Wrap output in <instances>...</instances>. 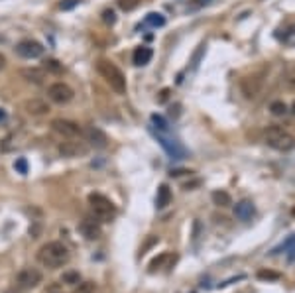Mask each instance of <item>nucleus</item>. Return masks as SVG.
Segmentation results:
<instances>
[{
  "label": "nucleus",
  "mask_w": 295,
  "mask_h": 293,
  "mask_svg": "<svg viewBox=\"0 0 295 293\" xmlns=\"http://www.w3.org/2000/svg\"><path fill=\"white\" fill-rule=\"evenodd\" d=\"M71 254H69L67 246L63 242H47L42 248L38 250V262L42 266H46L49 270H57V268H63L69 262Z\"/></svg>",
  "instance_id": "f257e3e1"
},
{
  "label": "nucleus",
  "mask_w": 295,
  "mask_h": 293,
  "mask_svg": "<svg viewBox=\"0 0 295 293\" xmlns=\"http://www.w3.org/2000/svg\"><path fill=\"white\" fill-rule=\"evenodd\" d=\"M96 71H99L101 77L111 85V89H113L116 94H124V92H126V77H124V73L116 67L113 61L101 59V61L96 63Z\"/></svg>",
  "instance_id": "f03ea898"
},
{
  "label": "nucleus",
  "mask_w": 295,
  "mask_h": 293,
  "mask_svg": "<svg viewBox=\"0 0 295 293\" xmlns=\"http://www.w3.org/2000/svg\"><path fill=\"white\" fill-rule=\"evenodd\" d=\"M89 205H91L92 213H94V219L101 221V223H111L116 217V207L111 199H107L105 195L101 193H91L89 195Z\"/></svg>",
  "instance_id": "7ed1b4c3"
},
{
  "label": "nucleus",
  "mask_w": 295,
  "mask_h": 293,
  "mask_svg": "<svg viewBox=\"0 0 295 293\" xmlns=\"http://www.w3.org/2000/svg\"><path fill=\"white\" fill-rule=\"evenodd\" d=\"M264 138H266V144L273 150H277V152H289V150L295 148V138L287 130L279 128V126H270L266 130Z\"/></svg>",
  "instance_id": "20e7f679"
},
{
  "label": "nucleus",
  "mask_w": 295,
  "mask_h": 293,
  "mask_svg": "<svg viewBox=\"0 0 295 293\" xmlns=\"http://www.w3.org/2000/svg\"><path fill=\"white\" fill-rule=\"evenodd\" d=\"M51 128L57 132V134L65 136V138H83V128L73 122V120H65V118H55L51 120Z\"/></svg>",
  "instance_id": "39448f33"
},
{
  "label": "nucleus",
  "mask_w": 295,
  "mask_h": 293,
  "mask_svg": "<svg viewBox=\"0 0 295 293\" xmlns=\"http://www.w3.org/2000/svg\"><path fill=\"white\" fill-rule=\"evenodd\" d=\"M42 271L38 270V268H24L18 275H16V285L20 287V289H32V287H36V285H40L42 283Z\"/></svg>",
  "instance_id": "423d86ee"
},
{
  "label": "nucleus",
  "mask_w": 295,
  "mask_h": 293,
  "mask_svg": "<svg viewBox=\"0 0 295 293\" xmlns=\"http://www.w3.org/2000/svg\"><path fill=\"white\" fill-rule=\"evenodd\" d=\"M73 94H75L73 89L65 83H53V85L47 87V96L57 105H67L69 101L73 99Z\"/></svg>",
  "instance_id": "0eeeda50"
},
{
  "label": "nucleus",
  "mask_w": 295,
  "mask_h": 293,
  "mask_svg": "<svg viewBox=\"0 0 295 293\" xmlns=\"http://www.w3.org/2000/svg\"><path fill=\"white\" fill-rule=\"evenodd\" d=\"M16 53L20 57H26V59H36L44 53V45L36 42V40H24L16 45Z\"/></svg>",
  "instance_id": "6e6552de"
},
{
  "label": "nucleus",
  "mask_w": 295,
  "mask_h": 293,
  "mask_svg": "<svg viewBox=\"0 0 295 293\" xmlns=\"http://www.w3.org/2000/svg\"><path fill=\"white\" fill-rule=\"evenodd\" d=\"M240 89H242V94L246 99H256L262 90V79L258 75H248L240 81Z\"/></svg>",
  "instance_id": "1a4fd4ad"
},
{
  "label": "nucleus",
  "mask_w": 295,
  "mask_h": 293,
  "mask_svg": "<svg viewBox=\"0 0 295 293\" xmlns=\"http://www.w3.org/2000/svg\"><path fill=\"white\" fill-rule=\"evenodd\" d=\"M158 142L161 144V148L171 156L173 159H181L185 156V150H183L181 146H179V142H175V140H171V138H167V136L163 134V132H158Z\"/></svg>",
  "instance_id": "9d476101"
},
{
  "label": "nucleus",
  "mask_w": 295,
  "mask_h": 293,
  "mask_svg": "<svg viewBox=\"0 0 295 293\" xmlns=\"http://www.w3.org/2000/svg\"><path fill=\"white\" fill-rule=\"evenodd\" d=\"M59 154H61L63 158L85 156V154H87V146H83L81 142H61V144H59Z\"/></svg>",
  "instance_id": "9b49d317"
},
{
  "label": "nucleus",
  "mask_w": 295,
  "mask_h": 293,
  "mask_svg": "<svg viewBox=\"0 0 295 293\" xmlns=\"http://www.w3.org/2000/svg\"><path fill=\"white\" fill-rule=\"evenodd\" d=\"M83 136L87 138V142H91L94 148H107V146H109V138H107V134H105L101 128L91 126V128H87V130L83 132Z\"/></svg>",
  "instance_id": "f8f14e48"
},
{
  "label": "nucleus",
  "mask_w": 295,
  "mask_h": 293,
  "mask_svg": "<svg viewBox=\"0 0 295 293\" xmlns=\"http://www.w3.org/2000/svg\"><path fill=\"white\" fill-rule=\"evenodd\" d=\"M24 111L28 114H34V116H42V114L49 113V105L42 99H28L24 103Z\"/></svg>",
  "instance_id": "ddd939ff"
},
{
  "label": "nucleus",
  "mask_w": 295,
  "mask_h": 293,
  "mask_svg": "<svg viewBox=\"0 0 295 293\" xmlns=\"http://www.w3.org/2000/svg\"><path fill=\"white\" fill-rule=\"evenodd\" d=\"M152 55H154V51H152L150 47L140 45V47L134 49V53H132V63H134L136 67H144V65H148V63L152 61Z\"/></svg>",
  "instance_id": "4468645a"
},
{
  "label": "nucleus",
  "mask_w": 295,
  "mask_h": 293,
  "mask_svg": "<svg viewBox=\"0 0 295 293\" xmlns=\"http://www.w3.org/2000/svg\"><path fill=\"white\" fill-rule=\"evenodd\" d=\"M79 230L83 232V236L87 238V240H96V238H101V226L96 225L92 219H85L81 226H79Z\"/></svg>",
  "instance_id": "2eb2a0df"
},
{
  "label": "nucleus",
  "mask_w": 295,
  "mask_h": 293,
  "mask_svg": "<svg viewBox=\"0 0 295 293\" xmlns=\"http://www.w3.org/2000/svg\"><path fill=\"white\" fill-rule=\"evenodd\" d=\"M20 73H22V77L26 79V81H30V83H36V85H40V83L46 79V71H44V69H38V67L22 69Z\"/></svg>",
  "instance_id": "dca6fc26"
},
{
  "label": "nucleus",
  "mask_w": 295,
  "mask_h": 293,
  "mask_svg": "<svg viewBox=\"0 0 295 293\" xmlns=\"http://www.w3.org/2000/svg\"><path fill=\"white\" fill-rule=\"evenodd\" d=\"M234 215L240 219V221H250L252 219V215H254V205L250 203V201H242V203L236 205V209H234Z\"/></svg>",
  "instance_id": "f3484780"
},
{
  "label": "nucleus",
  "mask_w": 295,
  "mask_h": 293,
  "mask_svg": "<svg viewBox=\"0 0 295 293\" xmlns=\"http://www.w3.org/2000/svg\"><path fill=\"white\" fill-rule=\"evenodd\" d=\"M281 81L283 85L289 90H295V63H287L283 69V75H281Z\"/></svg>",
  "instance_id": "a211bd4d"
},
{
  "label": "nucleus",
  "mask_w": 295,
  "mask_h": 293,
  "mask_svg": "<svg viewBox=\"0 0 295 293\" xmlns=\"http://www.w3.org/2000/svg\"><path fill=\"white\" fill-rule=\"evenodd\" d=\"M171 201V191H169V187L167 185H161L158 189V197H156V207L158 209H165L167 205Z\"/></svg>",
  "instance_id": "6ab92c4d"
},
{
  "label": "nucleus",
  "mask_w": 295,
  "mask_h": 293,
  "mask_svg": "<svg viewBox=\"0 0 295 293\" xmlns=\"http://www.w3.org/2000/svg\"><path fill=\"white\" fill-rule=\"evenodd\" d=\"M211 199L217 207H230L232 205V197L228 195L227 191H213Z\"/></svg>",
  "instance_id": "aec40b11"
},
{
  "label": "nucleus",
  "mask_w": 295,
  "mask_h": 293,
  "mask_svg": "<svg viewBox=\"0 0 295 293\" xmlns=\"http://www.w3.org/2000/svg\"><path fill=\"white\" fill-rule=\"evenodd\" d=\"M44 71L59 75V73H63V65H61L57 59H46V61H44Z\"/></svg>",
  "instance_id": "412c9836"
},
{
  "label": "nucleus",
  "mask_w": 295,
  "mask_h": 293,
  "mask_svg": "<svg viewBox=\"0 0 295 293\" xmlns=\"http://www.w3.org/2000/svg\"><path fill=\"white\" fill-rule=\"evenodd\" d=\"M146 24H150V26H154V28H161V26H165V18H163V14L150 12V14L146 16Z\"/></svg>",
  "instance_id": "4be33fe9"
},
{
  "label": "nucleus",
  "mask_w": 295,
  "mask_h": 293,
  "mask_svg": "<svg viewBox=\"0 0 295 293\" xmlns=\"http://www.w3.org/2000/svg\"><path fill=\"white\" fill-rule=\"evenodd\" d=\"M270 113L273 116H283V114L287 113V105L283 101H273L272 105H270Z\"/></svg>",
  "instance_id": "5701e85b"
},
{
  "label": "nucleus",
  "mask_w": 295,
  "mask_h": 293,
  "mask_svg": "<svg viewBox=\"0 0 295 293\" xmlns=\"http://www.w3.org/2000/svg\"><path fill=\"white\" fill-rule=\"evenodd\" d=\"M152 124L158 128L159 132H167V120L163 118V116H159V114H152Z\"/></svg>",
  "instance_id": "b1692460"
},
{
  "label": "nucleus",
  "mask_w": 295,
  "mask_h": 293,
  "mask_svg": "<svg viewBox=\"0 0 295 293\" xmlns=\"http://www.w3.org/2000/svg\"><path fill=\"white\" fill-rule=\"evenodd\" d=\"M169 258H171V256H169L167 252H163L161 256H158V258H154V260H152V264H150V271L159 270V268H161V266L165 264V260H169Z\"/></svg>",
  "instance_id": "393cba45"
},
{
  "label": "nucleus",
  "mask_w": 295,
  "mask_h": 293,
  "mask_svg": "<svg viewBox=\"0 0 295 293\" xmlns=\"http://www.w3.org/2000/svg\"><path fill=\"white\" fill-rule=\"evenodd\" d=\"M73 293H94V283L92 281H79Z\"/></svg>",
  "instance_id": "a878e982"
},
{
  "label": "nucleus",
  "mask_w": 295,
  "mask_h": 293,
  "mask_svg": "<svg viewBox=\"0 0 295 293\" xmlns=\"http://www.w3.org/2000/svg\"><path fill=\"white\" fill-rule=\"evenodd\" d=\"M138 4H140V0H118V6H120L124 12H130V10H134Z\"/></svg>",
  "instance_id": "bb28decb"
},
{
  "label": "nucleus",
  "mask_w": 295,
  "mask_h": 293,
  "mask_svg": "<svg viewBox=\"0 0 295 293\" xmlns=\"http://www.w3.org/2000/svg\"><path fill=\"white\" fill-rule=\"evenodd\" d=\"M61 281H63V283H75V285H77V283L81 281V277H79L77 271H69V273H63Z\"/></svg>",
  "instance_id": "cd10ccee"
},
{
  "label": "nucleus",
  "mask_w": 295,
  "mask_h": 293,
  "mask_svg": "<svg viewBox=\"0 0 295 293\" xmlns=\"http://www.w3.org/2000/svg\"><path fill=\"white\" fill-rule=\"evenodd\" d=\"M258 277H260V279H279V273H277V271H270V270H260L258 271Z\"/></svg>",
  "instance_id": "c85d7f7f"
},
{
  "label": "nucleus",
  "mask_w": 295,
  "mask_h": 293,
  "mask_svg": "<svg viewBox=\"0 0 295 293\" xmlns=\"http://www.w3.org/2000/svg\"><path fill=\"white\" fill-rule=\"evenodd\" d=\"M14 167H16V171H20L22 175H26V173H28V161H26L24 158H18V159H16Z\"/></svg>",
  "instance_id": "c756f323"
},
{
  "label": "nucleus",
  "mask_w": 295,
  "mask_h": 293,
  "mask_svg": "<svg viewBox=\"0 0 295 293\" xmlns=\"http://www.w3.org/2000/svg\"><path fill=\"white\" fill-rule=\"evenodd\" d=\"M283 42L289 45H295V26H291V28L283 34Z\"/></svg>",
  "instance_id": "7c9ffc66"
},
{
  "label": "nucleus",
  "mask_w": 295,
  "mask_h": 293,
  "mask_svg": "<svg viewBox=\"0 0 295 293\" xmlns=\"http://www.w3.org/2000/svg\"><path fill=\"white\" fill-rule=\"evenodd\" d=\"M79 2H81V0H61V4H59V6H61V10H73Z\"/></svg>",
  "instance_id": "2f4dec72"
},
{
  "label": "nucleus",
  "mask_w": 295,
  "mask_h": 293,
  "mask_svg": "<svg viewBox=\"0 0 295 293\" xmlns=\"http://www.w3.org/2000/svg\"><path fill=\"white\" fill-rule=\"evenodd\" d=\"M291 246H295V234H293V236H291V238H289V240H285V242H283V244H281L279 248H275V250H273V254H277V252H281V250L291 248Z\"/></svg>",
  "instance_id": "473e14b6"
},
{
  "label": "nucleus",
  "mask_w": 295,
  "mask_h": 293,
  "mask_svg": "<svg viewBox=\"0 0 295 293\" xmlns=\"http://www.w3.org/2000/svg\"><path fill=\"white\" fill-rule=\"evenodd\" d=\"M103 20H105L107 24H114V22H116L113 10H105V12H103Z\"/></svg>",
  "instance_id": "72a5a7b5"
},
{
  "label": "nucleus",
  "mask_w": 295,
  "mask_h": 293,
  "mask_svg": "<svg viewBox=\"0 0 295 293\" xmlns=\"http://www.w3.org/2000/svg\"><path fill=\"white\" fill-rule=\"evenodd\" d=\"M205 45H199V51L195 53V57H193V67H197L199 65V59H201V53H203Z\"/></svg>",
  "instance_id": "f704fd0d"
},
{
  "label": "nucleus",
  "mask_w": 295,
  "mask_h": 293,
  "mask_svg": "<svg viewBox=\"0 0 295 293\" xmlns=\"http://www.w3.org/2000/svg\"><path fill=\"white\" fill-rule=\"evenodd\" d=\"M183 173H191V171H185V169H171V175H175V177H179V175H183Z\"/></svg>",
  "instance_id": "c9c22d12"
},
{
  "label": "nucleus",
  "mask_w": 295,
  "mask_h": 293,
  "mask_svg": "<svg viewBox=\"0 0 295 293\" xmlns=\"http://www.w3.org/2000/svg\"><path fill=\"white\" fill-rule=\"evenodd\" d=\"M213 0H193V4L195 6H205V4H211Z\"/></svg>",
  "instance_id": "e433bc0d"
},
{
  "label": "nucleus",
  "mask_w": 295,
  "mask_h": 293,
  "mask_svg": "<svg viewBox=\"0 0 295 293\" xmlns=\"http://www.w3.org/2000/svg\"><path fill=\"white\" fill-rule=\"evenodd\" d=\"M4 67H6V57H4L2 53H0V71H2Z\"/></svg>",
  "instance_id": "4c0bfd02"
},
{
  "label": "nucleus",
  "mask_w": 295,
  "mask_h": 293,
  "mask_svg": "<svg viewBox=\"0 0 295 293\" xmlns=\"http://www.w3.org/2000/svg\"><path fill=\"white\" fill-rule=\"evenodd\" d=\"M167 94H169V90L163 89V90H161V96H159V101H165V99H167Z\"/></svg>",
  "instance_id": "58836bf2"
},
{
  "label": "nucleus",
  "mask_w": 295,
  "mask_h": 293,
  "mask_svg": "<svg viewBox=\"0 0 295 293\" xmlns=\"http://www.w3.org/2000/svg\"><path fill=\"white\" fill-rule=\"evenodd\" d=\"M4 118H6V113H4L2 109H0V120H4Z\"/></svg>",
  "instance_id": "ea45409f"
},
{
  "label": "nucleus",
  "mask_w": 295,
  "mask_h": 293,
  "mask_svg": "<svg viewBox=\"0 0 295 293\" xmlns=\"http://www.w3.org/2000/svg\"><path fill=\"white\" fill-rule=\"evenodd\" d=\"M293 113H295V103H293Z\"/></svg>",
  "instance_id": "a19ab883"
}]
</instances>
